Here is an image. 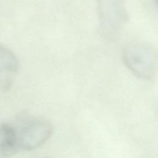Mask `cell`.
Listing matches in <instances>:
<instances>
[{
  "instance_id": "cell-2",
  "label": "cell",
  "mask_w": 158,
  "mask_h": 158,
  "mask_svg": "<svg viewBox=\"0 0 158 158\" xmlns=\"http://www.w3.org/2000/svg\"><path fill=\"white\" fill-rule=\"evenodd\" d=\"M123 62L128 69L137 77L150 80L157 69V54L151 46L135 43L127 46L123 51Z\"/></svg>"
},
{
  "instance_id": "cell-5",
  "label": "cell",
  "mask_w": 158,
  "mask_h": 158,
  "mask_svg": "<svg viewBox=\"0 0 158 158\" xmlns=\"http://www.w3.org/2000/svg\"><path fill=\"white\" fill-rule=\"evenodd\" d=\"M19 150L15 128L8 124L0 125V158H10Z\"/></svg>"
},
{
  "instance_id": "cell-4",
  "label": "cell",
  "mask_w": 158,
  "mask_h": 158,
  "mask_svg": "<svg viewBox=\"0 0 158 158\" xmlns=\"http://www.w3.org/2000/svg\"><path fill=\"white\" fill-rule=\"evenodd\" d=\"M19 69V61L15 53L0 43V90L8 91Z\"/></svg>"
},
{
  "instance_id": "cell-6",
  "label": "cell",
  "mask_w": 158,
  "mask_h": 158,
  "mask_svg": "<svg viewBox=\"0 0 158 158\" xmlns=\"http://www.w3.org/2000/svg\"><path fill=\"white\" fill-rule=\"evenodd\" d=\"M43 158H50V157H43Z\"/></svg>"
},
{
  "instance_id": "cell-3",
  "label": "cell",
  "mask_w": 158,
  "mask_h": 158,
  "mask_svg": "<svg viewBox=\"0 0 158 158\" xmlns=\"http://www.w3.org/2000/svg\"><path fill=\"white\" fill-rule=\"evenodd\" d=\"M15 129L19 149L25 151L33 150L42 146L52 132V127L49 122L33 117L20 118Z\"/></svg>"
},
{
  "instance_id": "cell-1",
  "label": "cell",
  "mask_w": 158,
  "mask_h": 158,
  "mask_svg": "<svg viewBox=\"0 0 158 158\" xmlns=\"http://www.w3.org/2000/svg\"><path fill=\"white\" fill-rule=\"evenodd\" d=\"M96 4L101 35L107 40H115L128 19L124 1L96 0Z\"/></svg>"
}]
</instances>
